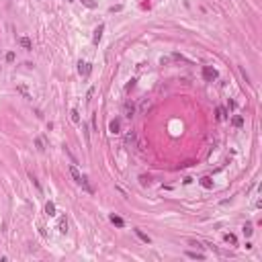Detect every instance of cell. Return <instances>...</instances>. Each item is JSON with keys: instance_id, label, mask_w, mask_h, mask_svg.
I'll list each match as a JSON object with an SVG mask.
<instances>
[{"instance_id": "1", "label": "cell", "mask_w": 262, "mask_h": 262, "mask_svg": "<svg viewBox=\"0 0 262 262\" xmlns=\"http://www.w3.org/2000/svg\"><path fill=\"white\" fill-rule=\"evenodd\" d=\"M203 78H205L207 82H213V80L217 78V70L211 68V66H205V68H203Z\"/></svg>"}, {"instance_id": "2", "label": "cell", "mask_w": 262, "mask_h": 262, "mask_svg": "<svg viewBox=\"0 0 262 262\" xmlns=\"http://www.w3.org/2000/svg\"><path fill=\"white\" fill-rule=\"evenodd\" d=\"M78 184H80L82 188H84V190H86L88 194H92V193H94V186L90 184V180H88V176H84V174H82V178H80V182H78Z\"/></svg>"}, {"instance_id": "3", "label": "cell", "mask_w": 262, "mask_h": 262, "mask_svg": "<svg viewBox=\"0 0 262 262\" xmlns=\"http://www.w3.org/2000/svg\"><path fill=\"white\" fill-rule=\"evenodd\" d=\"M108 131H111L113 135H117V133H121V121H119V119H113L111 123H108Z\"/></svg>"}, {"instance_id": "4", "label": "cell", "mask_w": 262, "mask_h": 262, "mask_svg": "<svg viewBox=\"0 0 262 262\" xmlns=\"http://www.w3.org/2000/svg\"><path fill=\"white\" fill-rule=\"evenodd\" d=\"M78 72H80V76H84L86 78V76L90 74V63L88 62H80L78 63Z\"/></svg>"}, {"instance_id": "5", "label": "cell", "mask_w": 262, "mask_h": 262, "mask_svg": "<svg viewBox=\"0 0 262 262\" xmlns=\"http://www.w3.org/2000/svg\"><path fill=\"white\" fill-rule=\"evenodd\" d=\"M103 33H104V25H98V27L94 29V35H92V41H94V43H98V41H100V37H103Z\"/></svg>"}, {"instance_id": "6", "label": "cell", "mask_w": 262, "mask_h": 262, "mask_svg": "<svg viewBox=\"0 0 262 262\" xmlns=\"http://www.w3.org/2000/svg\"><path fill=\"white\" fill-rule=\"evenodd\" d=\"M215 117H217V121H225L227 119V111H225L223 107H217L215 108Z\"/></svg>"}, {"instance_id": "7", "label": "cell", "mask_w": 262, "mask_h": 262, "mask_svg": "<svg viewBox=\"0 0 262 262\" xmlns=\"http://www.w3.org/2000/svg\"><path fill=\"white\" fill-rule=\"evenodd\" d=\"M133 231H135V235H137L139 239H141L143 244H149V242H152V239H149V235H148V234H143L141 229H133Z\"/></svg>"}, {"instance_id": "8", "label": "cell", "mask_w": 262, "mask_h": 262, "mask_svg": "<svg viewBox=\"0 0 262 262\" xmlns=\"http://www.w3.org/2000/svg\"><path fill=\"white\" fill-rule=\"evenodd\" d=\"M18 43H21L25 49H29V51L33 49V43H31V39H29V37H21V39H18Z\"/></svg>"}, {"instance_id": "9", "label": "cell", "mask_w": 262, "mask_h": 262, "mask_svg": "<svg viewBox=\"0 0 262 262\" xmlns=\"http://www.w3.org/2000/svg\"><path fill=\"white\" fill-rule=\"evenodd\" d=\"M111 223H113V225H117V227H123V225H125V221H123V219H121L119 215H111Z\"/></svg>"}, {"instance_id": "10", "label": "cell", "mask_w": 262, "mask_h": 262, "mask_svg": "<svg viewBox=\"0 0 262 262\" xmlns=\"http://www.w3.org/2000/svg\"><path fill=\"white\" fill-rule=\"evenodd\" d=\"M70 174H72V178H74L76 182H80V178H82V174L78 172V168H76V166H70Z\"/></svg>"}, {"instance_id": "11", "label": "cell", "mask_w": 262, "mask_h": 262, "mask_svg": "<svg viewBox=\"0 0 262 262\" xmlns=\"http://www.w3.org/2000/svg\"><path fill=\"white\" fill-rule=\"evenodd\" d=\"M17 90L21 92V94H23V96L27 98V100H31V98H33V94H31V92H29L27 88H25V86H17Z\"/></svg>"}, {"instance_id": "12", "label": "cell", "mask_w": 262, "mask_h": 262, "mask_svg": "<svg viewBox=\"0 0 262 262\" xmlns=\"http://www.w3.org/2000/svg\"><path fill=\"white\" fill-rule=\"evenodd\" d=\"M133 113H135V107H133L131 103H127V104H125V117H129V119H131V117H133Z\"/></svg>"}, {"instance_id": "13", "label": "cell", "mask_w": 262, "mask_h": 262, "mask_svg": "<svg viewBox=\"0 0 262 262\" xmlns=\"http://www.w3.org/2000/svg\"><path fill=\"white\" fill-rule=\"evenodd\" d=\"M188 258H193V260H205V256L201 254V252H186Z\"/></svg>"}, {"instance_id": "14", "label": "cell", "mask_w": 262, "mask_h": 262, "mask_svg": "<svg viewBox=\"0 0 262 262\" xmlns=\"http://www.w3.org/2000/svg\"><path fill=\"white\" fill-rule=\"evenodd\" d=\"M45 213H47L49 217H51V215H55V205H53L51 201H49V203L45 205Z\"/></svg>"}, {"instance_id": "15", "label": "cell", "mask_w": 262, "mask_h": 262, "mask_svg": "<svg viewBox=\"0 0 262 262\" xmlns=\"http://www.w3.org/2000/svg\"><path fill=\"white\" fill-rule=\"evenodd\" d=\"M59 231H62V234H66V231H68V219H66V217H62V219H59Z\"/></svg>"}, {"instance_id": "16", "label": "cell", "mask_w": 262, "mask_h": 262, "mask_svg": "<svg viewBox=\"0 0 262 262\" xmlns=\"http://www.w3.org/2000/svg\"><path fill=\"white\" fill-rule=\"evenodd\" d=\"M201 184H203L205 188H213V180H211L209 176H203V178H201Z\"/></svg>"}, {"instance_id": "17", "label": "cell", "mask_w": 262, "mask_h": 262, "mask_svg": "<svg viewBox=\"0 0 262 262\" xmlns=\"http://www.w3.org/2000/svg\"><path fill=\"white\" fill-rule=\"evenodd\" d=\"M70 115H72V121H74L76 125H80V113H78V111H76V108H72V111H70Z\"/></svg>"}, {"instance_id": "18", "label": "cell", "mask_w": 262, "mask_h": 262, "mask_svg": "<svg viewBox=\"0 0 262 262\" xmlns=\"http://www.w3.org/2000/svg\"><path fill=\"white\" fill-rule=\"evenodd\" d=\"M231 123H234V127H242V125H244V119H242L239 115H235L234 119H231Z\"/></svg>"}, {"instance_id": "19", "label": "cell", "mask_w": 262, "mask_h": 262, "mask_svg": "<svg viewBox=\"0 0 262 262\" xmlns=\"http://www.w3.org/2000/svg\"><path fill=\"white\" fill-rule=\"evenodd\" d=\"M223 239H225V242H227V244H235V242H238V239H235V235H234V234H225V235H223Z\"/></svg>"}, {"instance_id": "20", "label": "cell", "mask_w": 262, "mask_h": 262, "mask_svg": "<svg viewBox=\"0 0 262 262\" xmlns=\"http://www.w3.org/2000/svg\"><path fill=\"white\" fill-rule=\"evenodd\" d=\"M252 231H254L252 223H246V225H244V235H252Z\"/></svg>"}, {"instance_id": "21", "label": "cell", "mask_w": 262, "mask_h": 262, "mask_svg": "<svg viewBox=\"0 0 262 262\" xmlns=\"http://www.w3.org/2000/svg\"><path fill=\"white\" fill-rule=\"evenodd\" d=\"M35 145H37V149H39V152H43V149H45V145H43V139H41V137H37V139H35Z\"/></svg>"}, {"instance_id": "22", "label": "cell", "mask_w": 262, "mask_h": 262, "mask_svg": "<svg viewBox=\"0 0 262 262\" xmlns=\"http://www.w3.org/2000/svg\"><path fill=\"white\" fill-rule=\"evenodd\" d=\"M82 131H84V137H86V143H90V131H88V127L82 123Z\"/></svg>"}, {"instance_id": "23", "label": "cell", "mask_w": 262, "mask_h": 262, "mask_svg": "<svg viewBox=\"0 0 262 262\" xmlns=\"http://www.w3.org/2000/svg\"><path fill=\"white\" fill-rule=\"evenodd\" d=\"M82 4L88 6V8H96V2L94 0H82Z\"/></svg>"}, {"instance_id": "24", "label": "cell", "mask_w": 262, "mask_h": 262, "mask_svg": "<svg viewBox=\"0 0 262 262\" xmlns=\"http://www.w3.org/2000/svg\"><path fill=\"white\" fill-rule=\"evenodd\" d=\"M6 62H14V53H12V51L6 53Z\"/></svg>"}, {"instance_id": "25", "label": "cell", "mask_w": 262, "mask_h": 262, "mask_svg": "<svg viewBox=\"0 0 262 262\" xmlns=\"http://www.w3.org/2000/svg\"><path fill=\"white\" fill-rule=\"evenodd\" d=\"M133 86H135V80H129V84L125 86V90H131V88H133Z\"/></svg>"}, {"instance_id": "26", "label": "cell", "mask_w": 262, "mask_h": 262, "mask_svg": "<svg viewBox=\"0 0 262 262\" xmlns=\"http://www.w3.org/2000/svg\"><path fill=\"white\" fill-rule=\"evenodd\" d=\"M238 107V104H235V100H229V104H227V108H231V111H234V108Z\"/></svg>"}]
</instances>
